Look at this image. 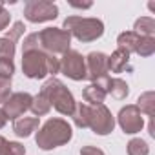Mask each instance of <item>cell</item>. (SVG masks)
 <instances>
[{
  "label": "cell",
  "instance_id": "6da1fadb",
  "mask_svg": "<svg viewBox=\"0 0 155 155\" xmlns=\"http://www.w3.org/2000/svg\"><path fill=\"white\" fill-rule=\"evenodd\" d=\"M71 139H73V130H71L69 122L64 119H58V117L48 119L40 126V130L37 131V137H35L37 146L44 151L60 148V146L68 144Z\"/></svg>",
  "mask_w": 155,
  "mask_h": 155
},
{
  "label": "cell",
  "instance_id": "7a4b0ae2",
  "mask_svg": "<svg viewBox=\"0 0 155 155\" xmlns=\"http://www.w3.org/2000/svg\"><path fill=\"white\" fill-rule=\"evenodd\" d=\"M62 29L68 31L71 37H75L79 42L88 44V42H93L104 35V22L101 18H93V17L71 15L64 20Z\"/></svg>",
  "mask_w": 155,
  "mask_h": 155
},
{
  "label": "cell",
  "instance_id": "3957f363",
  "mask_svg": "<svg viewBox=\"0 0 155 155\" xmlns=\"http://www.w3.org/2000/svg\"><path fill=\"white\" fill-rule=\"evenodd\" d=\"M40 95H44L49 104L60 113V115H71L73 113V108H75V99H73V93L66 88V84L55 77L48 79L44 84H42V90H40Z\"/></svg>",
  "mask_w": 155,
  "mask_h": 155
},
{
  "label": "cell",
  "instance_id": "277c9868",
  "mask_svg": "<svg viewBox=\"0 0 155 155\" xmlns=\"http://www.w3.org/2000/svg\"><path fill=\"white\" fill-rule=\"evenodd\" d=\"M38 40H40V49L55 57L64 55L66 51H69L71 46V35L62 28H46L38 31Z\"/></svg>",
  "mask_w": 155,
  "mask_h": 155
},
{
  "label": "cell",
  "instance_id": "5b68a950",
  "mask_svg": "<svg viewBox=\"0 0 155 155\" xmlns=\"http://www.w3.org/2000/svg\"><path fill=\"white\" fill-rule=\"evenodd\" d=\"M22 73L28 79H46L48 77V53L42 49H31L22 53Z\"/></svg>",
  "mask_w": 155,
  "mask_h": 155
},
{
  "label": "cell",
  "instance_id": "8992f818",
  "mask_svg": "<svg viewBox=\"0 0 155 155\" xmlns=\"http://www.w3.org/2000/svg\"><path fill=\"white\" fill-rule=\"evenodd\" d=\"M24 17L33 24L49 22L58 17V8L49 0H28L24 6Z\"/></svg>",
  "mask_w": 155,
  "mask_h": 155
},
{
  "label": "cell",
  "instance_id": "52a82bcc",
  "mask_svg": "<svg viewBox=\"0 0 155 155\" xmlns=\"http://www.w3.org/2000/svg\"><path fill=\"white\" fill-rule=\"evenodd\" d=\"M60 73L66 75L68 79L75 81V82L84 81L86 79V60H84V57L75 49L66 51L60 58Z\"/></svg>",
  "mask_w": 155,
  "mask_h": 155
},
{
  "label": "cell",
  "instance_id": "ba28073f",
  "mask_svg": "<svg viewBox=\"0 0 155 155\" xmlns=\"http://www.w3.org/2000/svg\"><path fill=\"white\" fill-rule=\"evenodd\" d=\"M95 135H110L115 128V117L111 115V111L104 106H91V115H90V126H88Z\"/></svg>",
  "mask_w": 155,
  "mask_h": 155
},
{
  "label": "cell",
  "instance_id": "9c48e42d",
  "mask_svg": "<svg viewBox=\"0 0 155 155\" xmlns=\"http://www.w3.org/2000/svg\"><path fill=\"white\" fill-rule=\"evenodd\" d=\"M117 122H119L120 130L128 135H135L144 128V117L135 104H128V106L120 108V111L117 115Z\"/></svg>",
  "mask_w": 155,
  "mask_h": 155
},
{
  "label": "cell",
  "instance_id": "30bf717a",
  "mask_svg": "<svg viewBox=\"0 0 155 155\" xmlns=\"http://www.w3.org/2000/svg\"><path fill=\"white\" fill-rule=\"evenodd\" d=\"M31 101H33V95L26 93V91H18V93H11V97L2 104V111L6 115L8 120H17L18 117H22L29 106H31Z\"/></svg>",
  "mask_w": 155,
  "mask_h": 155
},
{
  "label": "cell",
  "instance_id": "8fae6325",
  "mask_svg": "<svg viewBox=\"0 0 155 155\" xmlns=\"http://www.w3.org/2000/svg\"><path fill=\"white\" fill-rule=\"evenodd\" d=\"M84 60H86V79H90L91 82L108 75V55H104L102 51H91L88 57H84Z\"/></svg>",
  "mask_w": 155,
  "mask_h": 155
},
{
  "label": "cell",
  "instance_id": "7c38bea8",
  "mask_svg": "<svg viewBox=\"0 0 155 155\" xmlns=\"http://www.w3.org/2000/svg\"><path fill=\"white\" fill-rule=\"evenodd\" d=\"M40 126V120L37 117H18L13 122V131L17 137H29L33 131H37V128Z\"/></svg>",
  "mask_w": 155,
  "mask_h": 155
},
{
  "label": "cell",
  "instance_id": "4fadbf2b",
  "mask_svg": "<svg viewBox=\"0 0 155 155\" xmlns=\"http://www.w3.org/2000/svg\"><path fill=\"white\" fill-rule=\"evenodd\" d=\"M126 68H130V55L122 49H115L108 57V71L111 73H122Z\"/></svg>",
  "mask_w": 155,
  "mask_h": 155
},
{
  "label": "cell",
  "instance_id": "5bb4252c",
  "mask_svg": "<svg viewBox=\"0 0 155 155\" xmlns=\"http://www.w3.org/2000/svg\"><path fill=\"white\" fill-rule=\"evenodd\" d=\"M90 115H91V106H88L86 102H75V108H73V122L77 128H88L90 126Z\"/></svg>",
  "mask_w": 155,
  "mask_h": 155
},
{
  "label": "cell",
  "instance_id": "9a60e30c",
  "mask_svg": "<svg viewBox=\"0 0 155 155\" xmlns=\"http://www.w3.org/2000/svg\"><path fill=\"white\" fill-rule=\"evenodd\" d=\"M139 40H140V37L135 31H124L117 37V49H122L128 55H131V53H135Z\"/></svg>",
  "mask_w": 155,
  "mask_h": 155
},
{
  "label": "cell",
  "instance_id": "2e32d148",
  "mask_svg": "<svg viewBox=\"0 0 155 155\" xmlns=\"http://www.w3.org/2000/svg\"><path fill=\"white\" fill-rule=\"evenodd\" d=\"M106 93L111 95V97L117 99V101H122V99H126V97L130 95V86H128L126 81L119 79V77H115V79H111V77H110V82H108Z\"/></svg>",
  "mask_w": 155,
  "mask_h": 155
},
{
  "label": "cell",
  "instance_id": "e0dca14e",
  "mask_svg": "<svg viewBox=\"0 0 155 155\" xmlns=\"http://www.w3.org/2000/svg\"><path fill=\"white\" fill-rule=\"evenodd\" d=\"M106 95H108V93H106L102 88H99L95 82H91L90 86H86L84 91H82V97H84V101L88 102V106H99V104H104Z\"/></svg>",
  "mask_w": 155,
  "mask_h": 155
},
{
  "label": "cell",
  "instance_id": "ac0fdd59",
  "mask_svg": "<svg viewBox=\"0 0 155 155\" xmlns=\"http://www.w3.org/2000/svg\"><path fill=\"white\" fill-rule=\"evenodd\" d=\"M135 106L140 110L142 115H148L150 119H153L155 117V93L153 91H144L139 97V101H137Z\"/></svg>",
  "mask_w": 155,
  "mask_h": 155
},
{
  "label": "cell",
  "instance_id": "d6986e66",
  "mask_svg": "<svg viewBox=\"0 0 155 155\" xmlns=\"http://www.w3.org/2000/svg\"><path fill=\"white\" fill-rule=\"evenodd\" d=\"M133 31L139 37H153L155 35V20L151 17H140L135 20Z\"/></svg>",
  "mask_w": 155,
  "mask_h": 155
},
{
  "label": "cell",
  "instance_id": "ffe728a7",
  "mask_svg": "<svg viewBox=\"0 0 155 155\" xmlns=\"http://www.w3.org/2000/svg\"><path fill=\"white\" fill-rule=\"evenodd\" d=\"M29 110L33 111V115H35L37 119H40V117H44V115H48V113H49L51 104H49V101H48L44 95H40V93H38L37 97H33Z\"/></svg>",
  "mask_w": 155,
  "mask_h": 155
},
{
  "label": "cell",
  "instance_id": "44dd1931",
  "mask_svg": "<svg viewBox=\"0 0 155 155\" xmlns=\"http://www.w3.org/2000/svg\"><path fill=\"white\" fill-rule=\"evenodd\" d=\"M126 151H128V155H148L150 153V146H148V142L144 139L135 137V139H131L126 144Z\"/></svg>",
  "mask_w": 155,
  "mask_h": 155
},
{
  "label": "cell",
  "instance_id": "7402d4cb",
  "mask_svg": "<svg viewBox=\"0 0 155 155\" xmlns=\"http://www.w3.org/2000/svg\"><path fill=\"white\" fill-rule=\"evenodd\" d=\"M135 53L139 57H151L155 53V38L153 37H140Z\"/></svg>",
  "mask_w": 155,
  "mask_h": 155
},
{
  "label": "cell",
  "instance_id": "603a6c76",
  "mask_svg": "<svg viewBox=\"0 0 155 155\" xmlns=\"http://www.w3.org/2000/svg\"><path fill=\"white\" fill-rule=\"evenodd\" d=\"M15 51H17V46L11 40H8L6 37L0 38V58H11L13 60Z\"/></svg>",
  "mask_w": 155,
  "mask_h": 155
},
{
  "label": "cell",
  "instance_id": "cb8c5ba5",
  "mask_svg": "<svg viewBox=\"0 0 155 155\" xmlns=\"http://www.w3.org/2000/svg\"><path fill=\"white\" fill-rule=\"evenodd\" d=\"M24 31H26V24L18 20V22H15V24L11 26V29H8V35H6V38H8V40H11V42L15 44V42H17V40H18V38L24 35Z\"/></svg>",
  "mask_w": 155,
  "mask_h": 155
},
{
  "label": "cell",
  "instance_id": "d4e9b609",
  "mask_svg": "<svg viewBox=\"0 0 155 155\" xmlns=\"http://www.w3.org/2000/svg\"><path fill=\"white\" fill-rule=\"evenodd\" d=\"M13 73H15V62L11 58H0V77L11 79Z\"/></svg>",
  "mask_w": 155,
  "mask_h": 155
},
{
  "label": "cell",
  "instance_id": "484cf974",
  "mask_svg": "<svg viewBox=\"0 0 155 155\" xmlns=\"http://www.w3.org/2000/svg\"><path fill=\"white\" fill-rule=\"evenodd\" d=\"M31 49H40V40H38V33H31L24 38L22 44V53L24 51H31Z\"/></svg>",
  "mask_w": 155,
  "mask_h": 155
},
{
  "label": "cell",
  "instance_id": "4316f807",
  "mask_svg": "<svg viewBox=\"0 0 155 155\" xmlns=\"http://www.w3.org/2000/svg\"><path fill=\"white\" fill-rule=\"evenodd\" d=\"M9 97H11V79L0 77V104H4Z\"/></svg>",
  "mask_w": 155,
  "mask_h": 155
},
{
  "label": "cell",
  "instance_id": "83f0119b",
  "mask_svg": "<svg viewBox=\"0 0 155 155\" xmlns=\"http://www.w3.org/2000/svg\"><path fill=\"white\" fill-rule=\"evenodd\" d=\"M8 150H9V155H26V148H24L20 142H13V140H9Z\"/></svg>",
  "mask_w": 155,
  "mask_h": 155
},
{
  "label": "cell",
  "instance_id": "f1b7e54d",
  "mask_svg": "<svg viewBox=\"0 0 155 155\" xmlns=\"http://www.w3.org/2000/svg\"><path fill=\"white\" fill-rule=\"evenodd\" d=\"M9 22H11V15H9V11L6 8H2L0 9V31H4L9 26Z\"/></svg>",
  "mask_w": 155,
  "mask_h": 155
},
{
  "label": "cell",
  "instance_id": "f546056e",
  "mask_svg": "<svg viewBox=\"0 0 155 155\" xmlns=\"http://www.w3.org/2000/svg\"><path fill=\"white\" fill-rule=\"evenodd\" d=\"M81 155H106L101 148L97 146H82L81 148Z\"/></svg>",
  "mask_w": 155,
  "mask_h": 155
},
{
  "label": "cell",
  "instance_id": "4dcf8cb0",
  "mask_svg": "<svg viewBox=\"0 0 155 155\" xmlns=\"http://www.w3.org/2000/svg\"><path fill=\"white\" fill-rule=\"evenodd\" d=\"M8 144H9V140H8L6 137H2V135H0V155H9Z\"/></svg>",
  "mask_w": 155,
  "mask_h": 155
},
{
  "label": "cell",
  "instance_id": "1f68e13d",
  "mask_svg": "<svg viewBox=\"0 0 155 155\" xmlns=\"http://www.w3.org/2000/svg\"><path fill=\"white\" fill-rule=\"evenodd\" d=\"M69 6H71V8H82V9H90L93 4H91V2H84V4H79V2H69Z\"/></svg>",
  "mask_w": 155,
  "mask_h": 155
},
{
  "label": "cell",
  "instance_id": "d6a6232c",
  "mask_svg": "<svg viewBox=\"0 0 155 155\" xmlns=\"http://www.w3.org/2000/svg\"><path fill=\"white\" fill-rule=\"evenodd\" d=\"M6 122H8V119H6V115H4V111L0 110V130H2L4 126H6Z\"/></svg>",
  "mask_w": 155,
  "mask_h": 155
},
{
  "label": "cell",
  "instance_id": "836d02e7",
  "mask_svg": "<svg viewBox=\"0 0 155 155\" xmlns=\"http://www.w3.org/2000/svg\"><path fill=\"white\" fill-rule=\"evenodd\" d=\"M2 8H4V2H0V9H2Z\"/></svg>",
  "mask_w": 155,
  "mask_h": 155
}]
</instances>
